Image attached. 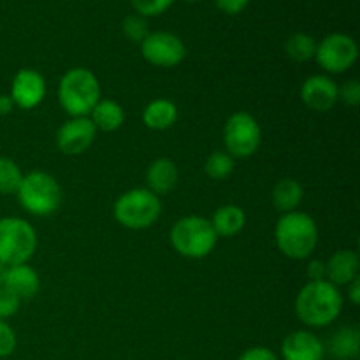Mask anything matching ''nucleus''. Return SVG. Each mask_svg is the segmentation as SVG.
<instances>
[{"instance_id": "obj_32", "label": "nucleus", "mask_w": 360, "mask_h": 360, "mask_svg": "<svg viewBox=\"0 0 360 360\" xmlns=\"http://www.w3.org/2000/svg\"><path fill=\"white\" fill-rule=\"evenodd\" d=\"M248 2L250 0H214L218 9L224 11L225 14H239L248 6Z\"/></svg>"}, {"instance_id": "obj_15", "label": "nucleus", "mask_w": 360, "mask_h": 360, "mask_svg": "<svg viewBox=\"0 0 360 360\" xmlns=\"http://www.w3.org/2000/svg\"><path fill=\"white\" fill-rule=\"evenodd\" d=\"M360 259L354 250H338L326 262V280L333 285H348L359 276Z\"/></svg>"}, {"instance_id": "obj_33", "label": "nucleus", "mask_w": 360, "mask_h": 360, "mask_svg": "<svg viewBox=\"0 0 360 360\" xmlns=\"http://www.w3.org/2000/svg\"><path fill=\"white\" fill-rule=\"evenodd\" d=\"M308 278L309 281H322L326 280V262L322 260H311L308 264Z\"/></svg>"}, {"instance_id": "obj_25", "label": "nucleus", "mask_w": 360, "mask_h": 360, "mask_svg": "<svg viewBox=\"0 0 360 360\" xmlns=\"http://www.w3.org/2000/svg\"><path fill=\"white\" fill-rule=\"evenodd\" d=\"M204 171L211 179H225L234 171V158L227 151H213L206 160Z\"/></svg>"}, {"instance_id": "obj_11", "label": "nucleus", "mask_w": 360, "mask_h": 360, "mask_svg": "<svg viewBox=\"0 0 360 360\" xmlns=\"http://www.w3.org/2000/svg\"><path fill=\"white\" fill-rule=\"evenodd\" d=\"M97 129L88 116L70 118L56 132V146L63 155H81L94 144Z\"/></svg>"}, {"instance_id": "obj_17", "label": "nucleus", "mask_w": 360, "mask_h": 360, "mask_svg": "<svg viewBox=\"0 0 360 360\" xmlns=\"http://www.w3.org/2000/svg\"><path fill=\"white\" fill-rule=\"evenodd\" d=\"M178 178L179 172L174 162L169 158H157L146 171L148 190L155 195H164L174 188Z\"/></svg>"}, {"instance_id": "obj_30", "label": "nucleus", "mask_w": 360, "mask_h": 360, "mask_svg": "<svg viewBox=\"0 0 360 360\" xmlns=\"http://www.w3.org/2000/svg\"><path fill=\"white\" fill-rule=\"evenodd\" d=\"M338 101H341L347 105H359L360 104V83L357 79H350L338 86Z\"/></svg>"}, {"instance_id": "obj_26", "label": "nucleus", "mask_w": 360, "mask_h": 360, "mask_svg": "<svg viewBox=\"0 0 360 360\" xmlns=\"http://www.w3.org/2000/svg\"><path fill=\"white\" fill-rule=\"evenodd\" d=\"M122 30L127 39H130L132 42H139V44L148 37V34H150L146 18L141 16V14H130V16H127L125 20H123Z\"/></svg>"}, {"instance_id": "obj_23", "label": "nucleus", "mask_w": 360, "mask_h": 360, "mask_svg": "<svg viewBox=\"0 0 360 360\" xmlns=\"http://www.w3.org/2000/svg\"><path fill=\"white\" fill-rule=\"evenodd\" d=\"M285 51L294 62H308L315 58L316 41L308 34H294L285 44Z\"/></svg>"}, {"instance_id": "obj_8", "label": "nucleus", "mask_w": 360, "mask_h": 360, "mask_svg": "<svg viewBox=\"0 0 360 360\" xmlns=\"http://www.w3.org/2000/svg\"><path fill=\"white\" fill-rule=\"evenodd\" d=\"M262 130L250 112L239 111L229 116L224 129V144L232 158H248L259 150Z\"/></svg>"}, {"instance_id": "obj_20", "label": "nucleus", "mask_w": 360, "mask_h": 360, "mask_svg": "<svg viewBox=\"0 0 360 360\" xmlns=\"http://www.w3.org/2000/svg\"><path fill=\"white\" fill-rule=\"evenodd\" d=\"M213 225L214 232L218 238H232V236L239 234L245 229L246 214L245 211L234 204H225V206L218 207L213 214V220H210Z\"/></svg>"}, {"instance_id": "obj_2", "label": "nucleus", "mask_w": 360, "mask_h": 360, "mask_svg": "<svg viewBox=\"0 0 360 360\" xmlns=\"http://www.w3.org/2000/svg\"><path fill=\"white\" fill-rule=\"evenodd\" d=\"M274 238L285 257L302 260L311 255L319 245V227L309 214L292 211L278 220Z\"/></svg>"}, {"instance_id": "obj_13", "label": "nucleus", "mask_w": 360, "mask_h": 360, "mask_svg": "<svg viewBox=\"0 0 360 360\" xmlns=\"http://www.w3.org/2000/svg\"><path fill=\"white\" fill-rule=\"evenodd\" d=\"M301 98L313 111H330L338 102V84L329 76L316 74L304 81L301 88Z\"/></svg>"}, {"instance_id": "obj_4", "label": "nucleus", "mask_w": 360, "mask_h": 360, "mask_svg": "<svg viewBox=\"0 0 360 360\" xmlns=\"http://www.w3.org/2000/svg\"><path fill=\"white\" fill-rule=\"evenodd\" d=\"M171 245L186 259H204L214 250L218 236L210 220L202 217H185L171 229Z\"/></svg>"}, {"instance_id": "obj_35", "label": "nucleus", "mask_w": 360, "mask_h": 360, "mask_svg": "<svg viewBox=\"0 0 360 360\" xmlns=\"http://www.w3.org/2000/svg\"><path fill=\"white\" fill-rule=\"evenodd\" d=\"M14 102L9 95H0V116H6L13 111Z\"/></svg>"}, {"instance_id": "obj_14", "label": "nucleus", "mask_w": 360, "mask_h": 360, "mask_svg": "<svg viewBox=\"0 0 360 360\" xmlns=\"http://www.w3.org/2000/svg\"><path fill=\"white\" fill-rule=\"evenodd\" d=\"M281 355L285 360H323L326 347L323 341L309 330H295L281 343Z\"/></svg>"}, {"instance_id": "obj_7", "label": "nucleus", "mask_w": 360, "mask_h": 360, "mask_svg": "<svg viewBox=\"0 0 360 360\" xmlns=\"http://www.w3.org/2000/svg\"><path fill=\"white\" fill-rule=\"evenodd\" d=\"M37 250V232L18 217L0 218V262L7 267L27 264Z\"/></svg>"}, {"instance_id": "obj_24", "label": "nucleus", "mask_w": 360, "mask_h": 360, "mask_svg": "<svg viewBox=\"0 0 360 360\" xmlns=\"http://www.w3.org/2000/svg\"><path fill=\"white\" fill-rule=\"evenodd\" d=\"M21 181H23V172L20 165L11 158L0 157V193L4 195L16 193Z\"/></svg>"}, {"instance_id": "obj_5", "label": "nucleus", "mask_w": 360, "mask_h": 360, "mask_svg": "<svg viewBox=\"0 0 360 360\" xmlns=\"http://www.w3.org/2000/svg\"><path fill=\"white\" fill-rule=\"evenodd\" d=\"M116 221L130 231H143L151 227L160 218V197L148 188H134L116 199L112 207Z\"/></svg>"}, {"instance_id": "obj_36", "label": "nucleus", "mask_w": 360, "mask_h": 360, "mask_svg": "<svg viewBox=\"0 0 360 360\" xmlns=\"http://www.w3.org/2000/svg\"><path fill=\"white\" fill-rule=\"evenodd\" d=\"M7 269H9V267H7L6 264H2V262H0V287H4V283H6Z\"/></svg>"}, {"instance_id": "obj_27", "label": "nucleus", "mask_w": 360, "mask_h": 360, "mask_svg": "<svg viewBox=\"0 0 360 360\" xmlns=\"http://www.w3.org/2000/svg\"><path fill=\"white\" fill-rule=\"evenodd\" d=\"M172 2L174 0H132V6L137 14L148 18L165 13L172 6Z\"/></svg>"}, {"instance_id": "obj_9", "label": "nucleus", "mask_w": 360, "mask_h": 360, "mask_svg": "<svg viewBox=\"0 0 360 360\" xmlns=\"http://www.w3.org/2000/svg\"><path fill=\"white\" fill-rule=\"evenodd\" d=\"M315 58L327 72L341 74L357 62V42L347 34H330L316 44Z\"/></svg>"}, {"instance_id": "obj_10", "label": "nucleus", "mask_w": 360, "mask_h": 360, "mask_svg": "<svg viewBox=\"0 0 360 360\" xmlns=\"http://www.w3.org/2000/svg\"><path fill=\"white\" fill-rule=\"evenodd\" d=\"M144 60L157 67H174L183 62L186 48L178 35L171 32H150L141 42Z\"/></svg>"}, {"instance_id": "obj_34", "label": "nucleus", "mask_w": 360, "mask_h": 360, "mask_svg": "<svg viewBox=\"0 0 360 360\" xmlns=\"http://www.w3.org/2000/svg\"><path fill=\"white\" fill-rule=\"evenodd\" d=\"M347 287H348V299H350V302L354 306H359L360 304V278L359 276L355 278V280L350 281Z\"/></svg>"}, {"instance_id": "obj_12", "label": "nucleus", "mask_w": 360, "mask_h": 360, "mask_svg": "<svg viewBox=\"0 0 360 360\" xmlns=\"http://www.w3.org/2000/svg\"><path fill=\"white\" fill-rule=\"evenodd\" d=\"M11 98L14 105L21 109H34L44 101L46 81L37 70L21 69L13 77L11 84Z\"/></svg>"}, {"instance_id": "obj_1", "label": "nucleus", "mask_w": 360, "mask_h": 360, "mask_svg": "<svg viewBox=\"0 0 360 360\" xmlns=\"http://www.w3.org/2000/svg\"><path fill=\"white\" fill-rule=\"evenodd\" d=\"M343 295L330 281H309L295 299V315L308 327H327L340 316Z\"/></svg>"}, {"instance_id": "obj_22", "label": "nucleus", "mask_w": 360, "mask_h": 360, "mask_svg": "<svg viewBox=\"0 0 360 360\" xmlns=\"http://www.w3.org/2000/svg\"><path fill=\"white\" fill-rule=\"evenodd\" d=\"M304 197L301 183L295 179H281L273 188V204L281 213H292L299 207Z\"/></svg>"}, {"instance_id": "obj_28", "label": "nucleus", "mask_w": 360, "mask_h": 360, "mask_svg": "<svg viewBox=\"0 0 360 360\" xmlns=\"http://www.w3.org/2000/svg\"><path fill=\"white\" fill-rule=\"evenodd\" d=\"M20 297H16L6 287H0V320H7L16 315L18 309H20Z\"/></svg>"}, {"instance_id": "obj_21", "label": "nucleus", "mask_w": 360, "mask_h": 360, "mask_svg": "<svg viewBox=\"0 0 360 360\" xmlns=\"http://www.w3.org/2000/svg\"><path fill=\"white\" fill-rule=\"evenodd\" d=\"M90 116L95 129L102 130V132H115L125 122V111H123V108L118 102L111 101V98L98 101L97 105L91 109Z\"/></svg>"}, {"instance_id": "obj_31", "label": "nucleus", "mask_w": 360, "mask_h": 360, "mask_svg": "<svg viewBox=\"0 0 360 360\" xmlns=\"http://www.w3.org/2000/svg\"><path fill=\"white\" fill-rule=\"evenodd\" d=\"M238 360H278V357L273 350H269V348L253 347L248 348L246 352H243L241 357Z\"/></svg>"}, {"instance_id": "obj_18", "label": "nucleus", "mask_w": 360, "mask_h": 360, "mask_svg": "<svg viewBox=\"0 0 360 360\" xmlns=\"http://www.w3.org/2000/svg\"><path fill=\"white\" fill-rule=\"evenodd\" d=\"M326 354L329 352L338 360H352L359 357L360 352V333L357 327H341L329 338Z\"/></svg>"}, {"instance_id": "obj_16", "label": "nucleus", "mask_w": 360, "mask_h": 360, "mask_svg": "<svg viewBox=\"0 0 360 360\" xmlns=\"http://www.w3.org/2000/svg\"><path fill=\"white\" fill-rule=\"evenodd\" d=\"M4 287L13 292L16 297H20V301H25V299H32L34 295H37L39 288H41V280H39L37 271L32 269L27 264H20V266H11L7 269Z\"/></svg>"}, {"instance_id": "obj_37", "label": "nucleus", "mask_w": 360, "mask_h": 360, "mask_svg": "<svg viewBox=\"0 0 360 360\" xmlns=\"http://www.w3.org/2000/svg\"><path fill=\"white\" fill-rule=\"evenodd\" d=\"M185 2H199V0H185Z\"/></svg>"}, {"instance_id": "obj_19", "label": "nucleus", "mask_w": 360, "mask_h": 360, "mask_svg": "<svg viewBox=\"0 0 360 360\" xmlns=\"http://www.w3.org/2000/svg\"><path fill=\"white\" fill-rule=\"evenodd\" d=\"M178 122V105L169 98H157L143 111V123L151 130H167Z\"/></svg>"}, {"instance_id": "obj_6", "label": "nucleus", "mask_w": 360, "mask_h": 360, "mask_svg": "<svg viewBox=\"0 0 360 360\" xmlns=\"http://www.w3.org/2000/svg\"><path fill=\"white\" fill-rule=\"evenodd\" d=\"M16 195L23 210L35 217L53 214L62 204V188L58 181L51 174L42 171L28 172L27 176H23Z\"/></svg>"}, {"instance_id": "obj_29", "label": "nucleus", "mask_w": 360, "mask_h": 360, "mask_svg": "<svg viewBox=\"0 0 360 360\" xmlns=\"http://www.w3.org/2000/svg\"><path fill=\"white\" fill-rule=\"evenodd\" d=\"M14 348H16V334L6 320H0V359L9 357Z\"/></svg>"}, {"instance_id": "obj_3", "label": "nucleus", "mask_w": 360, "mask_h": 360, "mask_svg": "<svg viewBox=\"0 0 360 360\" xmlns=\"http://www.w3.org/2000/svg\"><path fill=\"white\" fill-rule=\"evenodd\" d=\"M101 101V84L97 76L84 67H76L65 72L58 84V102L67 115L83 118Z\"/></svg>"}]
</instances>
